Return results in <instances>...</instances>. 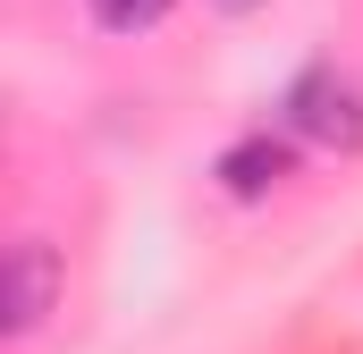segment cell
I'll return each instance as SVG.
<instances>
[{"label": "cell", "instance_id": "1", "mask_svg": "<svg viewBox=\"0 0 363 354\" xmlns=\"http://www.w3.org/2000/svg\"><path fill=\"white\" fill-rule=\"evenodd\" d=\"M287 127L296 135H313V144H363V93L338 76V68H304L296 85H287Z\"/></svg>", "mask_w": 363, "mask_h": 354}, {"label": "cell", "instance_id": "2", "mask_svg": "<svg viewBox=\"0 0 363 354\" xmlns=\"http://www.w3.org/2000/svg\"><path fill=\"white\" fill-rule=\"evenodd\" d=\"M51 312H60V253L43 236H17L9 245V338H34Z\"/></svg>", "mask_w": 363, "mask_h": 354}, {"label": "cell", "instance_id": "3", "mask_svg": "<svg viewBox=\"0 0 363 354\" xmlns=\"http://www.w3.org/2000/svg\"><path fill=\"white\" fill-rule=\"evenodd\" d=\"M279 177H287V144H279L271 127H262V135H237V144L220 152V185H228L237 202H254V194H271Z\"/></svg>", "mask_w": 363, "mask_h": 354}, {"label": "cell", "instance_id": "4", "mask_svg": "<svg viewBox=\"0 0 363 354\" xmlns=\"http://www.w3.org/2000/svg\"><path fill=\"white\" fill-rule=\"evenodd\" d=\"M85 8H93V25H101V34H152L178 0H85Z\"/></svg>", "mask_w": 363, "mask_h": 354}, {"label": "cell", "instance_id": "5", "mask_svg": "<svg viewBox=\"0 0 363 354\" xmlns=\"http://www.w3.org/2000/svg\"><path fill=\"white\" fill-rule=\"evenodd\" d=\"M211 8H220V17H254L262 0H211Z\"/></svg>", "mask_w": 363, "mask_h": 354}]
</instances>
